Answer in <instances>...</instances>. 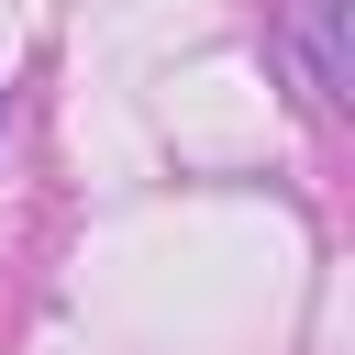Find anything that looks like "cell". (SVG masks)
Wrapping results in <instances>:
<instances>
[{
	"label": "cell",
	"mask_w": 355,
	"mask_h": 355,
	"mask_svg": "<svg viewBox=\"0 0 355 355\" xmlns=\"http://www.w3.org/2000/svg\"><path fill=\"white\" fill-rule=\"evenodd\" d=\"M300 44H311L322 100H344V78H355V55H344V0H300Z\"/></svg>",
	"instance_id": "cell-1"
}]
</instances>
